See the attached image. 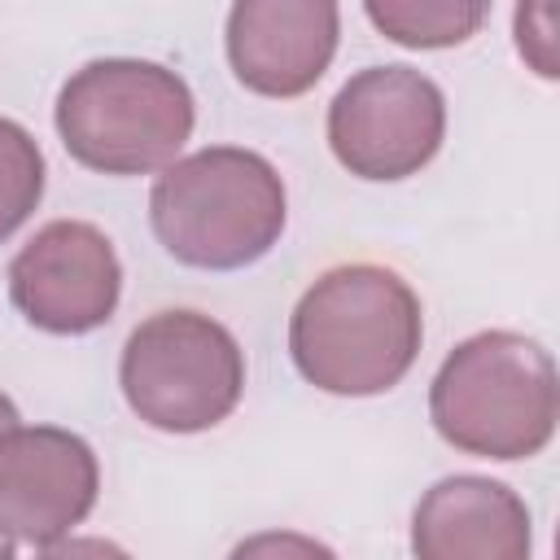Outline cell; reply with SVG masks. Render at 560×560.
Masks as SVG:
<instances>
[{"instance_id": "6da1fadb", "label": "cell", "mask_w": 560, "mask_h": 560, "mask_svg": "<svg viewBox=\"0 0 560 560\" xmlns=\"http://www.w3.org/2000/svg\"><path fill=\"white\" fill-rule=\"evenodd\" d=\"M420 298L376 262L324 271L289 319V354L298 372L341 398L394 389L420 354Z\"/></svg>"}, {"instance_id": "7a4b0ae2", "label": "cell", "mask_w": 560, "mask_h": 560, "mask_svg": "<svg viewBox=\"0 0 560 560\" xmlns=\"http://www.w3.org/2000/svg\"><path fill=\"white\" fill-rule=\"evenodd\" d=\"M429 416L433 429L464 455L529 459L556 433V363L521 332H477L459 341L438 368Z\"/></svg>"}, {"instance_id": "3957f363", "label": "cell", "mask_w": 560, "mask_h": 560, "mask_svg": "<svg viewBox=\"0 0 560 560\" xmlns=\"http://www.w3.org/2000/svg\"><path fill=\"white\" fill-rule=\"evenodd\" d=\"M149 219L166 254L184 267L236 271L280 241L284 184L267 158L214 144L158 175Z\"/></svg>"}, {"instance_id": "277c9868", "label": "cell", "mask_w": 560, "mask_h": 560, "mask_svg": "<svg viewBox=\"0 0 560 560\" xmlns=\"http://www.w3.org/2000/svg\"><path fill=\"white\" fill-rule=\"evenodd\" d=\"M192 122L197 109L188 83L158 61H88L57 92L66 153L101 175H149L171 166L192 136Z\"/></svg>"}, {"instance_id": "5b68a950", "label": "cell", "mask_w": 560, "mask_h": 560, "mask_svg": "<svg viewBox=\"0 0 560 560\" xmlns=\"http://www.w3.org/2000/svg\"><path fill=\"white\" fill-rule=\"evenodd\" d=\"M118 385L144 424L162 433H201L236 411L245 354L219 319L201 311H158L131 328Z\"/></svg>"}, {"instance_id": "8992f818", "label": "cell", "mask_w": 560, "mask_h": 560, "mask_svg": "<svg viewBox=\"0 0 560 560\" xmlns=\"http://www.w3.org/2000/svg\"><path fill=\"white\" fill-rule=\"evenodd\" d=\"M446 101L411 66H368L328 105V144L359 179H407L433 162Z\"/></svg>"}, {"instance_id": "52a82bcc", "label": "cell", "mask_w": 560, "mask_h": 560, "mask_svg": "<svg viewBox=\"0 0 560 560\" xmlns=\"http://www.w3.org/2000/svg\"><path fill=\"white\" fill-rule=\"evenodd\" d=\"M122 293V267L109 236L83 219L39 228L9 262L13 306L44 332L79 337L109 324Z\"/></svg>"}, {"instance_id": "ba28073f", "label": "cell", "mask_w": 560, "mask_h": 560, "mask_svg": "<svg viewBox=\"0 0 560 560\" xmlns=\"http://www.w3.org/2000/svg\"><path fill=\"white\" fill-rule=\"evenodd\" d=\"M101 468L92 446L52 424L0 433V529L31 547H57L96 508Z\"/></svg>"}, {"instance_id": "9c48e42d", "label": "cell", "mask_w": 560, "mask_h": 560, "mask_svg": "<svg viewBox=\"0 0 560 560\" xmlns=\"http://www.w3.org/2000/svg\"><path fill=\"white\" fill-rule=\"evenodd\" d=\"M337 35V0H232L228 61L249 92L284 101L324 79Z\"/></svg>"}, {"instance_id": "30bf717a", "label": "cell", "mask_w": 560, "mask_h": 560, "mask_svg": "<svg viewBox=\"0 0 560 560\" xmlns=\"http://www.w3.org/2000/svg\"><path fill=\"white\" fill-rule=\"evenodd\" d=\"M411 551L420 560H525L529 508L503 481L446 477L416 503Z\"/></svg>"}, {"instance_id": "8fae6325", "label": "cell", "mask_w": 560, "mask_h": 560, "mask_svg": "<svg viewBox=\"0 0 560 560\" xmlns=\"http://www.w3.org/2000/svg\"><path fill=\"white\" fill-rule=\"evenodd\" d=\"M372 26L402 48H455L472 39L490 0H363Z\"/></svg>"}, {"instance_id": "7c38bea8", "label": "cell", "mask_w": 560, "mask_h": 560, "mask_svg": "<svg viewBox=\"0 0 560 560\" xmlns=\"http://www.w3.org/2000/svg\"><path fill=\"white\" fill-rule=\"evenodd\" d=\"M44 197V153L26 127L0 118V241L13 236Z\"/></svg>"}, {"instance_id": "4fadbf2b", "label": "cell", "mask_w": 560, "mask_h": 560, "mask_svg": "<svg viewBox=\"0 0 560 560\" xmlns=\"http://www.w3.org/2000/svg\"><path fill=\"white\" fill-rule=\"evenodd\" d=\"M551 9H556V0H521L516 4V48L542 79H556V22H551Z\"/></svg>"}, {"instance_id": "5bb4252c", "label": "cell", "mask_w": 560, "mask_h": 560, "mask_svg": "<svg viewBox=\"0 0 560 560\" xmlns=\"http://www.w3.org/2000/svg\"><path fill=\"white\" fill-rule=\"evenodd\" d=\"M13 424H18V407H13V398H4V394H0V433H4V429H13Z\"/></svg>"}]
</instances>
